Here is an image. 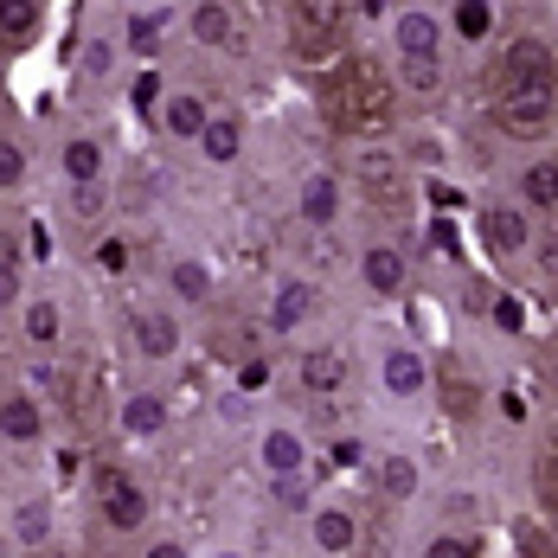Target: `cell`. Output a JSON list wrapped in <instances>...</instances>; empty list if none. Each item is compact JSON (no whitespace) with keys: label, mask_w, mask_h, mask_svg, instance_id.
<instances>
[{"label":"cell","mask_w":558,"mask_h":558,"mask_svg":"<svg viewBox=\"0 0 558 558\" xmlns=\"http://www.w3.org/2000/svg\"><path fill=\"white\" fill-rule=\"evenodd\" d=\"M155 97H161V71H142L135 77V110H155Z\"/></svg>","instance_id":"35"},{"label":"cell","mask_w":558,"mask_h":558,"mask_svg":"<svg viewBox=\"0 0 558 558\" xmlns=\"http://www.w3.org/2000/svg\"><path fill=\"white\" fill-rule=\"evenodd\" d=\"M482 225H488V244H495V251H520V244H526V219L507 213V206H488Z\"/></svg>","instance_id":"10"},{"label":"cell","mask_w":558,"mask_h":558,"mask_svg":"<svg viewBox=\"0 0 558 558\" xmlns=\"http://www.w3.org/2000/svg\"><path fill=\"white\" fill-rule=\"evenodd\" d=\"M20 539H26V546L46 539V507H20Z\"/></svg>","instance_id":"33"},{"label":"cell","mask_w":558,"mask_h":558,"mask_svg":"<svg viewBox=\"0 0 558 558\" xmlns=\"http://www.w3.org/2000/svg\"><path fill=\"white\" fill-rule=\"evenodd\" d=\"M238 142H244V135H238V122H231V116H213V122H206V135H199V148H206L213 161H238Z\"/></svg>","instance_id":"14"},{"label":"cell","mask_w":558,"mask_h":558,"mask_svg":"<svg viewBox=\"0 0 558 558\" xmlns=\"http://www.w3.org/2000/svg\"><path fill=\"white\" fill-rule=\"evenodd\" d=\"M526 199L533 206H558V161H533L526 168Z\"/></svg>","instance_id":"20"},{"label":"cell","mask_w":558,"mask_h":558,"mask_svg":"<svg viewBox=\"0 0 558 558\" xmlns=\"http://www.w3.org/2000/svg\"><path fill=\"white\" fill-rule=\"evenodd\" d=\"M386 488H391V495H411V488H417V469H411L404 456H391V462H386Z\"/></svg>","instance_id":"31"},{"label":"cell","mask_w":558,"mask_h":558,"mask_svg":"<svg viewBox=\"0 0 558 558\" xmlns=\"http://www.w3.org/2000/svg\"><path fill=\"white\" fill-rule=\"evenodd\" d=\"M26 335L39 340V347H52V340H58V308H52V302H39V308H26Z\"/></svg>","instance_id":"28"},{"label":"cell","mask_w":558,"mask_h":558,"mask_svg":"<svg viewBox=\"0 0 558 558\" xmlns=\"http://www.w3.org/2000/svg\"><path fill=\"white\" fill-rule=\"evenodd\" d=\"M129 46H135V52H155V46H161V20H155V13H135V20H129Z\"/></svg>","instance_id":"29"},{"label":"cell","mask_w":558,"mask_h":558,"mask_svg":"<svg viewBox=\"0 0 558 558\" xmlns=\"http://www.w3.org/2000/svg\"><path fill=\"white\" fill-rule=\"evenodd\" d=\"M46 424H39V411H33V398H7L0 404V437H13V444H33Z\"/></svg>","instance_id":"8"},{"label":"cell","mask_w":558,"mask_h":558,"mask_svg":"<svg viewBox=\"0 0 558 558\" xmlns=\"http://www.w3.org/2000/svg\"><path fill=\"white\" fill-rule=\"evenodd\" d=\"M302 315H308V289H302V282H289V289L277 295V315H270V328H277V335H289Z\"/></svg>","instance_id":"21"},{"label":"cell","mask_w":558,"mask_h":558,"mask_svg":"<svg viewBox=\"0 0 558 558\" xmlns=\"http://www.w3.org/2000/svg\"><path fill=\"white\" fill-rule=\"evenodd\" d=\"M366 282H373L379 295H398V289H404V257H398V251H366Z\"/></svg>","instance_id":"13"},{"label":"cell","mask_w":558,"mask_h":558,"mask_svg":"<svg viewBox=\"0 0 558 558\" xmlns=\"http://www.w3.org/2000/svg\"><path fill=\"white\" fill-rule=\"evenodd\" d=\"M360 186L391 206V199H398V161H391V155H366V161H360Z\"/></svg>","instance_id":"9"},{"label":"cell","mask_w":558,"mask_h":558,"mask_svg":"<svg viewBox=\"0 0 558 558\" xmlns=\"http://www.w3.org/2000/svg\"><path fill=\"white\" fill-rule=\"evenodd\" d=\"M97 501H104V513H110V526H142V513H148L142 488H135V482H129L122 469L97 475Z\"/></svg>","instance_id":"4"},{"label":"cell","mask_w":558,"mask_h":558,"mask_svg":"<svg viewBox=\"0 0 558 558\" xmlns=\"http://www.w3.org/2000/svg\"><path fill=\"white\" fill-rule=\"evenodd\" d=\"M39 20H46V7L39 0H0V39H33L39 33Z\"/></svg>","instance_id":"7"},{"label":"cell","mask_w":558,"mask_h":558,"mask_svg":"<svg viewBox=\"0 0 558 558\" xmlns=\"http://www.w3.org/2000/svg\"><path fill=\"white\" fill-rule=\"evenodd\" d=\"M122 424H129L135 437H148V430L168 424V411H161V398H129V404H122Z\"/></svg>","instance_id":"19"},{"label":"cell","mask_w":558,"mask_h":558,"mask_svg":"<svg viewBox=\"0 0 558 558\" xmlns=\"http://www.w3.org/2000/svg\"><path fill=\"white\" fill-rule=\"evenodd\" d=\"M437 39H444V26L430 13H404L398 20V52L404 58H437Z\"/></svg>","instance_id":"6"},{"label":"cell","mask_w":558,"mask_h":558,"mask_svg":"<svg viewBox=\"0 0 558 558\" xmlns=\"http://www.w3.org/2000/svg\"><path fill=\"white\" fill-rule=\"evenodd\" d=\"M347 379V360L340 353H302V386L308 391H335Z\"/></svg>","instance_id":"11"},{"label":"cell","mask_w":558,"mask_h":558,"mask_svg":"<svg viewBox=\"0 0 558 558\" xmlns=\"http://www.w3.org/2000/svg\"><path fill=\"white\" fill-rule=\"evenodd\" d=\"M20 173H26V155L13 142H0V186H20Z\"/></svg>","instance_id":"32"},{"label":"cell","mask_w":558,"mask_h":558,"mask_svg":"<svg viewBox=\"0 0 558 558\" xmlns=\"http://www.w3.org/2000/svg\"><path fill=\"white\" fill-rule=\"evenodd\" d=\"M553 116H558V77L553 84H501V97H495V122L507 135H520V142L546 135Z\"/></svg>","instance_id":"2"},{"label":"cell","mask_w":558,"mask_h":558,"mask_svg":"<svg viewBox=\"0 0 558 558\" xmlns=\"http://www.w3.org/2000/svg\"><path fill=\"white\" fill-rule=\"evenodd\" d=\"M347 20V7H335V0H308V7H295L289 13V46L295 52H328V39H335V26Z\"/></svg>","instance_id":"3"},{"label":"cell","mask_w":558,"mask_h":558,"mask_svg":"<svg viewBox=\"0 0 558 558\" xmlns=\"http://www.w3.org/2000/svg\"><path fill=\"white\" fill-rule=\"evenodd\" d=\"M206 122H213V116L199 110V97H173V104H168V129H173V135H186V142H193V135H206Z\"/></svg>","instance_id":"18"},{"label":"cell","mask_w":558,"mask_h":558,"mask_svg":"<svg viewBox=\"0 0 558 558\" xmlns=\"http://www.w3.org/2000/svg\"><path fill=\"white\" fill-rule=\"evenodd\" d=\"M302 219H308V225L335 219V180H328V173H315V180H308V193H302Z\"/></svg>","instance_id":"17"},{"label":"cell","mask_w":558,"mask_h":558,"mask_svg":"<svg viewBox=\"0 0 558 558\" xmlns=\"http://www.w3.org/2000/svg\"><path fill=\"white\" fill-rule=\"evenodd\" d=\"M264 462H270L277 475H295V469H302V444H295L289 430H270V444H264Z\"/></svg>","instance_id":"22"},{"label":"cell","mask_w":558,"mask_h":558,"mask_svg":"<svg viewBox=\"0 0 558 558\" xmlns=\"http://www.w3.org/2000/svg\"><path fill=\"white\" fill-rule=\"evenodd\" d=\"M13 289H20V244L13 231H0V302H13Z\"/></svg>","instance_id":"25"},{"label":"cell","mask_w":558,"mask_h":558,"mask_svg":"<svg viewBox=\"0 0 558 558\" xmlns=\"http://www.w3.org/2000/svg\"><path fill=\"white\" fill-rule=\"evenodd\" d=\"M64 173H71L77 186H97V173H104V155H97V142H71V148H64Z\"/></svg>","instance_id":"16"},{"label":"cell","mask_w":558,"mask_h":558,"mask_svg":"<svg viewBox=\"0 0 558 558\" xmlns=\"http://www.w3.org/2000/svg\"><path fill=\"white\" fill-rule=\"evenodd\" d=\"M173 322L168 315H142V322H135V347H142V353H148V360H168L173 353Z\"/></svg>","instance_id":"12"},{"label":"cell","mask_w":558,"mask_h":558,"mask_svg":"<svg viewBox=\"0 0 558 558\" xmlns=\"http://www.w3.org/2000/svg\"><path fill=\"white\" fill-rule=\"evenodd\" d=\"M52 558H58V553H52Z\"/></svg>","instance_id":"38"},{"label":"cell","mask_w":558,"mask_h":558,"mask_svg":"<svg viewBox=\"0 0 558 558\" xmlns=\"http://www.w3.org/2000/svg\"><path fill=\"white\" fill-rule=\"evenodd\" d=\"M173 289H180L186 302H199V295H206L213 282H206V270H199V264H180V270H173Z\"/></svg>","instance_id":"30"},{"label":"cell","mask_w":558,"mask_h":558,"mask_svg":"<svg viewBox=\"0 0 558 558\" xmlns=\"http://www.w3.org/2000/svg\"><path fill=\"white\" fill-rule=\"evenodd\" d=\"M404 84H411V90H424V97H430V90H444L437 58H404Z\"/></svg>","instance_id":"26"},{"label":"cell","mask_w":558,"mask_h":558,"mask_svg":"<svg viewBox=\"0 0 558 558\" xmlns=\"http://www.w3.org/2000/svg\"><path fill=\"white\" fill-rule=\"evenodd\" d=\"M386 386L398 391V398L424 391V360H417V353H391V360H386Z\"/></svg>","instance_id":"15"},{"label":"cell","mask_w":558,"mask_h":558,"mask_svg":"<svg viewBox=\"0 0 558 558\" xmlns=\"http://www.w3.org/2000/svg\"><path fill=\"white\" fill-rule=\"evenodd\" d=\"M501 71V84H553V52L539 46V39H520V46H507V58L495 64Z\"/></svg>","instance_id":"5"},{"label":"cell","mask_w":558,"mask_h":558,"mask_svg":"<svg viewBox=\"0 0 558 558\" xmlns=\"http://www.w3.org/2000/svg\"><path fill=\"white\" fill-rule=\"evenodd\" d=\"M322 110H328L340 135H379V129L398 122V90H391V77L373 58H347L322 84Z\"/></svg>","instance_id":"1"},{"label":"cell","mask_w":558,"mask_h":558,"mask_svg":"<svg viewBox=\"0 0 558 558\" xmlns=\"http://www.w3.org/2000/svg\"><path fill=\"white\" fill-rule=\"evenodd\" d=\"M488 26H495V7H482V0H462L456 7V33L462 39H488Z\"/></svg>","instance_id":"23"},{"label":"cell","mask_w":558,"mask_h":558,"mask_svg":"<svg viewBox=\"0 0 558 558\" xmlns=\"http://www.w3.org/2000/svg\"><path fill=\"white\" fill-rule=\"evenodd\" d=\"M148 558H186V553H180V546H155Z\"/></svg>","instance_id":"37"},{"label":"cell","mask_w":558,"mask_h":558,"mask_svg":"<svg viewBox=\"0 0 558 558\" xmlns=\"http://www.w3.org/2000/svg\"><path fill=\"white\" fill-rule=\"evenodd\" d=\"M315 539H322L328 553H347V546H353V520H347V513H322V520H315Z\"/></svg>","instance_id":"24"},{"label":"cell","mask_w":558,"mask_h":558,"mask_svg":"<svg viewBox=\"0 0 558 558\" xmlns=\"http://www.w3.org/2000/svg\"><path fill=\"white\" fill-rule=\"evenodd\" d=\"M193 33L199 39H231V7H199L193 13Z\"/></svg>","instance_id":"27"},{"label":"cell","mask_w":558,"mask_h":558,"mask_svg":"<svg viewBox=\"0 0 558 558\" xmlns=\"http://www.w3.org/2000/svg\"><path fill=\"white\" fill-rule=\"evenodd\" d=\"M238 379H244V391H264V386H270V366H264V360H251Z\"/></svg>","instance_id":"36"},{"label":"cell","mask_w":558,"mask_h":558,"mask_svg":"<svg viewBox=\"0 0 558 558\" xmlns=\"http://www.w3.org/2000/svg\"><path fill=\"white\" fill-rule=\"evenodd\" d=\"M430 558H482V546L462 533V539H437V546H430Z\"/></svg>","instance_id":"34"}]
</instances>
